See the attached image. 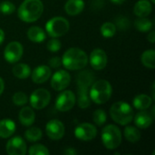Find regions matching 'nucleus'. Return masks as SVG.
I'll return each instance as SVG.
<instances>
[{
    "instance_id": "obj_1",
    "label": "nucleus",
    "mask_w": 155,
    "mask_h": 155,
    "mask_svg": "<svg viewBox=\"0 0 155 155\" xmlns=\"http://www.w3.org/2000/svg\"><path fill=\"white\" fill-rule=\"evenodd\" d=\"M88 64L87 54L77 47L69 48L62 57V64L68 70L75 71L84 68Z\"/></svg>"
},
{
    "instance_id": "obj_2",
    "label": "nucleus",
    "mask_w": 155,
    "mask_h": 155,
    "mask_svg": "<svg viewBox=\"0 0 155 155\" xmlns=\"http://www.w3.org/2000/svg\"><path fill=\"white\" fill-rule=\"evenodd\" d=\"M77 86H78V106L82 109L88 108L91 104V99L89 96L88 88L94 82V74L90 71H83L77 76Z\"/></svg>"
},
{
    "instance_id": "obj_3",
    "label": "nucleus",
    "mask_w": 155,
    "mask_h": 155,
    "mask_svg": "<svg viewBox=\"0 0 155 155\" xmlns=\"http://www.w3.org/2000/svg\"><path fill=\"white\" fill-rule=\"evenodd\" d=\"M44 12V5L41 0H24L20 5L17 15L25 23L37 21Z\"/></svg>"
},
{
    "instance_id": "obj_4",
    "label": "nucleus",
    "mask_w": 155,
    "mask_h": 155,
    "mask_svg": "<svg viewBox=\"0 0 155 155\" xmlns=\"http://www.w3.org/2000/svg\"><path fill=\"white\" fill-rule=\"evenodd\" d=\"M113 94V88L111 84L107 80H97L93 83L89 91L90 99L97 104H103L109 101Z\"/></svg>"
},
{
    "instance_id": "obj_5",
    "label": "nucleus",
    "mask_w": 155,
    "mask_h": 155,
    "mask_svg": "<svg viewBox=\"0 0 155 155\" xmlns=\"http://www.w3.org/2000/svg\"><path fill=\"white\" fill-rule=\"evenodd\" d=\"M110 115L115 123L126 125L134 120V109L128 103L117 102L110 108Z\"/></svg>"
},
{
    "instance_id": "obj_6",
    "label": "nucleus",
    "mask_w": 155,
    "mask_h": 155,
    "mask_svg": "<svg viewBox=\"0 0 155 155\" xmlns=\"http://www.w3.org/2000/svg\"><path fill=\"white\" fill-rule=\"evenodd\" d=\"M102 142L108 150L118 148L122 143V133L119 127L114 124H109L102 130Z\"/></svg>"
},
{
    "instance_id": "obj_7",
    "label": "nucleus",
    "mask_w": 155,
    "mask_h": 155,
    "mask_svg": "<svg viewBox=\"0 0 155 155\" xmlns=\"http://www.w3.org/2000/svg\"><path fill=\"white\" fill-rule=\"evenodd\" d=\"M70 28L68 20L63 16H55L51 18L45 24V30L51 37H60L64 35Z\"/></svg>"
},
{
    "instance_id": "obj_8",
    "label": "nucleus",
    "mask_w": 155,
    "mask_h": 155,
    "mask_svg": "<svg viewBox=\"0 0 155 155\" xmlns=\"http://www.w3.org/2000/svg\"><path fill=\"white\" fill-rule=\"evenodd\" d=\"M51 101V94L49 91L44 88H39L35 90L29 98L30 104L33 108L36 110H41L45 108Z\"/></svg>"
},
{
    "instance_id": "obj_9",
    "label": "nucleus",
    "mask_w": 155,
    "mask_h": 155,
    "mask_svg": "<svg viewBox=\"0 0 155 155\" xmlns=\"http://www.w3.org/2000/svg\"><path fill=\"white\" fill-rule=\"evenodd\" d=\"M76 102V97L74 94L70 90H63L61 94L57 96L55 101V107L60 112H67L71 110Z\"/></svg>"
},
{
    "instance_id": "obj_10",
    "label": "nucleus",
    "mask_w": 155,
    "mask_h": 155,
    "mask_svg": "<svg viewBox=\"0 0 155 155\" xmlns=\"http://www.w3.org/2000/svg\"><path fill=\"white\" fill-rule=\"evenodd\" d=\"M97 135V129L94 124L89 123H83L76 126L74 129V136L84 142L94 140Z\"/></svg>"
},
{
    "instance_id": "obj_11",
    "label": "nucleus",
    "mask_w": 155,
    "mask_h": 155,
    "mask_svg": "<svg viewBox=\"0 0 155 155\" xmlns=\"http://www.w3.org/2000/svg\"><path fill=\"white\" fill-rule=\"evenodd\" d=\"M24 48L23 45L16 41L9 43L4 51V56L7 63L15 64L17 63L23 56Z\"/></svg>"
},
{
    "instance_id": "obj_12",
    "label": "nucleus",
    "mask_w": 155,
    "mask_h": 155,
    "mask_svg": "<svg viewBox=\"0 0 155 155\" xmlns=\"http://www.w3.org/2000/svg\"><path fill=\"white\" fill-rule=\"evenodd\" d=\"M70 82V74L65 70H58L51 78V86L55 91H63L68 87Z\"/></svg>"
},
{
    "instance_id": "obj_13",
    "label": "nucleus",
    "mask_w": 155,
    "mask_h": 155,
    "mask_svg": "<svg viewBox=\"0 0 155 155\" xmlns=\"http://www.w3.org/2000/svg\"><path fill=\"white\" fill-rule=\"evenodd\" d=\"M45 132L47 136L54 141H57L60 140L61 138H63V136L64 135V124L56 119L51 120L46 124L45 126Z\"/></svg>"
},
{
    "instance_id": "obj_14",
    "label": "nucleus",
    "mask_w": 155,
    "mask_h": 155,
    "mask_svg": "<svg viewBox=\"0 0 155 155\" xmlns=\"http://www.w3.org/2000/svg\"><path fill=\"white\" fill-rule=\"evenodd\" d=\"M6 153L9 155H25L26 153V143L20 136L11 138L5 146Z\"/></svg>"
},
{
    "instance_id": "obj_15",
    "label": "nucleus",
    "mask_w": 155,
    "mask_h": 155,
    "mask_svg": "<svg viewBox=\"0 0 155 155\" xmlns=\"http://www.w3.org/2000/svg\"><path fill=\"white\" fill-rule=\"evenodd\" d=\"M88 61H90V64L94 70H103L107 64L106 53L100 48H96L90 54V58H88Z\"/></svg>"
},
{
    "instance_id": "obj_16",
    "label": "nucleus",
    "mask_w": 155,
    "mask_h": 155,
    "mask_svg": "<svg viewBox=\"0 0 155 155\" xmlns=\"http://www.w3.org/2000/svg\"><path fill=\"white\" fill-rule=\"evenodd\" d=\"M52 74L51 68L47 65L36 66L31 72V78L35 84H44L46 82Z\"/></svg>"
},
{
    "instance_id": "obj_17",
    "label": "nucleus",
    "mask_w": 155,
    "mask_h": 155,
    "mask_svg": "<svg viewBox=\"0 0 155 155\" xmlns=\"http://www.w3.org/2000/svg\"><path fill=\"white\" fill-rule=\"evenodd\" d=\"M153 115H152L146 110H140V112L134 117V124L138 128L147 129L153 122Z\"/></svg>"
},
{
    "instance_id": "obj_18",
    "label": "nucleus",
    "mask_w": 155,
    "mask_h": 155,
    "mask_svg": "<svg viewBox=\"0 0 155 155\" xmlns=\"http://www.w3.org/2000/svg\"><path fill=\"white\" fill-rule=\"evenodd\" d=\"M153 10L152 3L148 0H139L134 6V13L138 17H147Z\"/></svg>"
},
{
    "instance_id": "obj_19",
    "label": "nucleus",
    "mask_w": 155,
    "mask_h": 155,
    "mask_svg": "<svg viewBox=\"0 0 155 155\" xmlns=\"http://www.w3.org/2000/svg\"><path fill=\"white\" fill-rule=\"evenodd\" d=\"M18 118H19V122L24 126L29 127L35 123V112L33 111V109L31 107L24 106L19 112Z\"/></svg>"
},
{
    "instance_id": "obj_20",
    "label": "nucleus",
    "mask_w": 155,
    "mask_h": 155,
    "mask_svg": "<svg viewBox=\"0 0 155 155\" xmlns=\"http://www.w3.org/2000/svg\"><path fill=\"white\" fill-rule=\"evenodd\" d=\"M84 8V0H67L64 5L65 13L69 15H76L80 14Z\"/></svg>"
},
{
    "instance_id": "obj_21",
    "label": "nucleus",
    "mask_w": 155,
    "mask_h": 155,
    "mask_svg": "<svg viewBox=\"0 0 155 155\" xmlns=\"http://www.w3.org/2000/svg\"><path fill=\"white\" fill-rule=\"evenodd\" d=\"M15 132V124L10 119L0 121V138L6 139L12 136Z\"/></svg>"
},
{
    "instance_id": "obj_22",
    "label": "nucleus",
    "mask_w": 155,
    "mask_h": 155,
    "mask_svg": "<svg viewBox=\"0 0 155 155\" xmlns=\"http://www.w3.org/2000/svg\"><path fill=\"white\" fill-rule=\"evenodd\" d=\"M153 104V99L147 94H138L133 100V104L137 110H146Z\"/></svg>"
},
{
    "instance_id": "obj_23",
    "label": "nucleus",
    "mask_w": 155,
    "mask_h": 155,
    "mask_svg": "<svg viewBox=\"0 0 155 155\" xmlns=\"http://www.w3.org/2000/svg\"><path fill=\"white\" fill-rule=\"evenodd\" d=\"M27 37L34 43H42L45 39V32L39 26H31L27 31Z\"/></svg>"
},
{
    "instance_id": "obj_24",
    "label": "nucleus",
    "mask_w": 155,
    "mask_h": 155,
    "mask_svg": "<svg viewBox=\"0 0 155 155\" xmlns=\"http://www.w3.org/2000/svg\"><path fill=\"white\" fill-rule=\"evenodd\" d=\"M13 74L19 79H26L31 74V68L26 64H17L13 67Z\"/></svg>"
},
{
    "instance_id": "obj_25",
    "label": "nucleus",
    "mask_w": 155,
    "mask_h": 155,
    "mask_svg": "<svg viewBox=\"0 0 155 155\" xmlns=\"http://www.w3.org/2000/svg\"><path fill=\"white\" fill-rule=\"evenodd\" d=\"M124 135L125 137V139L129 142V143H137L140 139H141V133L140 131L134 127V126H131L128 125L124 128Z\"/></svg>"
},
{
    "instance_id": "obj_26",
    "label": "nucleus",
    "mask_w": 155,
    "mask_h": 155,
    "mask_svg": "<svg viewBox=\"0 0 155 155\" xmlns=\"http://www.w3.org/2000/svg\"><path fill=\"white\" fill-rule=\"evenodd\" d=\"M154 56H155V51L153 49H149L144 51L142 54L141 56V61L143 63V64L149 68V69H154L155 62H154Z\"/></svg>"
},
{
    "instance_id": "obj_27",
    "label": "nucleus",
    "mask_w": 155,
    "mask_h": 155,
    "mask_svg": "<svg viewBox=\"0 0 155 155\" xmlns=\"http://www.w3.org/2000/svg\"><path fill=\"white\" fill-rule=\"evenodd\" d=\"M136 29L142 33H146L153 28V22L146 17H138L134 22Z\"/></svg>"
},
{
    "instance_id": "obj_28",
    "label": "nucleus",
    "mask_w": 155,
    "mask_h": 155,
    "mask_svg": "<svg viewBox=\"0 0 155 155\" xmlns=\"http://www.w3.org/2000/svg\"><path fill=\"white\" fill-rule=\"evenodd\" d=\"M42 136H43L42 131L38 127H30L25 133V139L28 142H32V143L39 141L42 138Z\"/></svg>"
},
{
    "instance_id": "obj_29",
    "label": "nucleus",
    "mask_w": 155,
    "mask_h": 155,
    "mask_svg": "<svg viewBox=\"0 0 155 155\" xmlns=\"http://www.w3.org/2000/svg\"><path fill=\"white\" fill-rule=\"evenodd\" d=\"M116 33V26L111 22H105L101 26V34L105 38L113 37Z\"/></svg>"
},
{
    "instance_id": "obj_30",
    "label": "nucleus",
    "mask_w": 155,
    "mask_h": 155,
    "mask_svg": "<svg viewBox=\"0 0 155 155\" xmlns=\"http://www.w3.org/2000/svg\"><path fill=\"white\" fill-rule=\"evenodd\" d=\"M107 119V115L104 110L103 109H97L94 111V114H93V120L94 122V124L98 126H102L105 124Z\"/></svg>"
},
{
    "instance_id": "obj_31",
    "label": "nucleus",
    "mask_w": 155,
    "mask_h": 155,
    "mask_svg": "<svg viewBox=\"0 0 155 155\" xmlns=\"http://www.w3.org/2000/svg\"><path fill=\"white\" fill-rule=\"evenodd\" d=\"M29 155H49L50 152L43 144H34L28 150Z\"/></svg>"
},
{
    "instance_id": "obj_32",
    "label": "nucleus",
    "mask_w": 155,
    "mask_h": 155,
    "mask_svg": "<svg viewBox=\"0 0 155 155\" xmlns=\"http://www.w3.org/2000/svg\"><path fill=\"white\" fill-rule=\"evenodd\" d=\"M13 103L16 106H24L28 102L27 95L23 92H17L13 95Z\"/></svg>"
},
{
    "instance_id": "obj_33",
    "label": "nucleus",
    "mask_w": 155,
    "mask_h": 155,
    "mask_svg": "<svg viewBox=\"0 0 155 155\" xmlns=\"http://www.w3.org/2000/svg\"><path fill=\"white\" fill-rule=\"evenodd\" d=\"M15 11V5L10 1H4L0 3V13L5 15L13 14Z\"/></svg>"
},
{
    "instance_id": "obj_34",
    "label": "nucleus",
    "mask_w": 155,
    "mask_h": 155,
    "mask_svg": "<svg viewBox=\"0 0 155 155\" xmlns=\"http://www.w3.org/2000/svg\"><path fill=\"white\" fill-rule=\"evenodd\" d=\"M61 46H62V43L56 37H53V39H50L46 44V48L53 53L58 52L61 49Z\"/></svg>"
},
{
    "instance_id": "obj_35",
    "label": "nucleus",
    "mask_w": 155,
    "mask_h": 155,
    "mask_svg": "<svg viewBox=\"0 0 155 155\" xmlns=\"http://www.w3.org/2000/svg\"><path fill=\"white\" fill-rule=\"evenodd\" d=\"M115 25H116L115 26H117L121 30H127L131 25V22L126 16L120 15L116 18Z\"/></svg>"
},
{
    "instance_id": "obj_36",
    "label": "nucleus",
    "mask_w": 155,
    "mask_h": 155,
    "mask_svg": "<svg viewBox=\"0 0 155 155\" xmlns=\"http://www.w3.org/2000/svg\"><path fill=\"white\" fill-rule=\"evenodd\" d=\"M62 64V59L58 56L52 57L49 60V65L51 68H58Z\"/></svg>"
},
{
    "instance_id": "obj_37",
    "label": "nucleus",
    "mask_w": 155,
    "mask_h": 155,
    "mask_svg": "<svg viewBox=\"0 0 155 155\" xmlns=\"http://www.w3.org/2000/svg\"><path fill=\"white\" fill-rule=\"evenodd\" d=\"M64 153L65 155H75L77 154L78 153H77V151H76L75 149H74V148H72V147H69V148H66V149L64 150Z\"/></svg>"
},
{
    "instance_id": "obj_38",
    "label": "nucleus",
    "mask_w": 155,
    "mask_h": 155,
    "mask_svg": "<svg viewBox=\"0 0 155 155\" xmlns=\"http://www.w3.org/2000/svg\"><path fill=\"white\" fill-rule=\"evenodd\" d=\"M147 39L150 43L153 44L155 42V32L154 31H151L149 34H148V36H147Z\"/></svg>"
},
{
    "instance_id": "obj_39",
    "label": "nucleus",
    "mask_w": 155,
    "mask_h": 155,
    "mask_svg": "<svg viewBox=\"0 0 155 155\" xmlns=\"http://www.w3.org/2000/svg\"><path fill=\"white\" fill-rule=\"evenodd\" d=\"M4 89H5V82H4V80L0 77V95L3 94Z\"/></svg>"
},
{
    "instance_id": "obj_40",
    "label": "nucleus",
    "mask_w": 155,
    "mask_h": 155,
    "mask_svg": "<svg viewBox=\"0 0 155 155\" xmlns=\"http://www.w3.org/2000/svg\"><path fill=\"white\" fill-rule=\"evenodd\" d=\"M4 40H5V33H4V31L0 28V45L4 42Z\"/></svg>"
},
{
    "instance_id": "obj_41",
    "label": "nucleus",
    "mask_w": 155,
    "mask_h": 155,
    "mask_svg": "<svg viewBox=\"0 0 155 155\" xmlns=\"http://www.w3.org/2000/svg\"><path fill=\"white\" fill-rule=\"evenodd\" d=\"M112 3H114V5H122L124 4L126 0H110Z\"/></svg>"
},
{
    "instance_id": "obj_42",
    "label": "nucleus",
    "mask_w": 155,
    "mask_h": 155,
    "mask_svg": "<svg viewBox=\"0 0 155 155\" xmlns=\"http://www.w3.org/2000/svg\"><path fill=\"white\" fill-rule=\"evenodd\" d=\"M155 0H151V3H153V4H154Z\"/></svg>"
}]
</instances>
